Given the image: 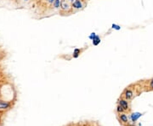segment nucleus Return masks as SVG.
I'll return each mask as SVG.
<instances>
[{"mask_svg": "<svg viewBox=\"0 0 153 126\" xmlns=\"http://www.w3.org/2000/svg\"><path fill=\"white\" fill-rule=\"evenodd\" d=\"M81 52H82L81 49H79V48H75V49L73 50V54H72L73 58H74V59H77V58L79 57Z\"/></svg>", "mask_w": 153, "mask_h": 126, "instance_id": "8", "label": "nucleus"}, {"mask_svg": "<svg viewBox=\"0 0 153 126\" xmlns=\"http://www.w3.org/2000/svg\"><path fill=\"white\" fill-rule=\"evenodd\" d=\"M13 108V103L10 101H6L0 98V113H3L7 111H10Z\"/></svg>", "mask_w": 153, "mask_h": 126, "instance_id": "1", "label": "nucleus"}, {"mask_svg": "<svg viewBox=\"0 0 153 126\" xmlns=\"http://www.w3.org/2000/svg\"><path fill=\"white\" fill-rule=\"evenodd\" d=\"M111 28H112L113 30H116V31L121 30V26H120L119 25H117V24H112V25H111Z\"/></svg>", "mask_w": 153, "mask_h": 126, "instance_id": "11", "label": "nucleus"}, {"mask_svg": "<svg viewBox=\"0 0 153 126\" xmlns=\"http://www.w3.org/2000/svg\"><path fill=\"white\" fill-rule=\"evenodd\" d=\"M47 2H48V3L49 5H52L53 3L55 2V0H47Z\"/></svg>", "mask_w": 153, "mask_h": 126, "instance_id": "14", "label": "nucleus"}, {"mask_svg": "<svg viewBox=\"0 0 153 126\" xmlns=\"http://www.w3.org/2000/svg\"><path fill=\"white\" fill-rule=\"evenodd\" d=\"M68 1H69V2H71V3H72V2H73L74 0H68Z\"/></svg>", "mask_w": 153, "mask_h": 126, "instance_id": "17", "label": "nucleus"}, {"mask_svg": "<svg viewBox=\"0 0 153 126\" xmlns=\"http://www.w3.org/2000/svg\"><path fill=\"white\" fill-rule=\"evenodd\" d=\"M83 4L82 0H74L72 3V9L79 10V9H83Z\"/></svg>", "mask_w": 153, "mask_h": 126, "instance_id": "3", "label": "nucleus"}, {"mask_svg": "<svg viewBox=\"0 0 153 126\" xmlns=\"http://www.w3.org/2000/svg\"><path fill=\"white\" fill-rule=\"evenodd\" d=\"M0 90H1V88H0Z\"/></svg>", "mask_w": 153, "mask_h": 126, "instance_id": "20", "label": "nucleus"}, {"mask_svg": "<svg viewBox=\"0 0 153 126\" xmlns=\"http://www.w3.org/2000/svg\"><path fill=\"white\" fill-rule=\"evenodd\" d=\"M95 36H96V33H95V32H92L91 34L89 36V39H90V40L92 41V40H93V38H94Z\"/></svg>", "mask_w": 153, "mask_h": 126, "instance_id": "13", "label": "nucleus"}, {"mask_svg": "<svg viewBox=\"0 0 153 126\" xmlns=\"http://www.w3.org/2000/svg\"><path fill=\"white\" fill-rule=\"evenodd\" d=\"M117 111L118 113H122V112L124 111V109L122 108V106H120V105H118V106H117Z\"/></svg>", "mask_w": 153, "mask_h": 126, "instance_id": "12", "label": "nucleus"}, {"mask_svg": "<svg viewBox=\"0 0 153 126\" xmlns=\"http://www.w3.org/2000/svg\"><path fill=\"white\" fill-rule=\"evenodd\" d=\"M119 105L122 106V108L124 110H128V101L124 100V99H121L119 101Z\"/></svg>", "mask_w": 153, "mask_h": 126, "instance_id": "5", "label": "nucleus"}, {"mask_svg": "<svg viewBox=\"0 0 153 126\" xmlns=\"http://www.w3.org/2000/svg\"><path fill=\"white\" fill-rule=\"evenodd\" d=\"M80 126H81V125H80ZM82 126H85V125H82Z\"/></svg>", "mask_w": 153, "mask_h": 126, "instance_id": "19", "label": "nucleus"}, {"mask_svg": "<svg viewBox=\"0 0 153 126\" xmlns=\"http://www.w3.org/2000/svg\"><path fill=\"white\" fill-rule=\"evenodd\" d=\"M119 118H120V119L122 120L123 123H128V116L125 113H121Z\"/></svg>", "mask_w": 153, "mask_h": 126, "instance_id": "9", "label": "nucleus"}, {"mask_svg": "<svg viewBox=\"0 0 153 126\" xmlns=\"http://www.w3.org/2000/svg\"><path fill=\"white\" fill-rule=\"evenodd\" d=\"M141 113H132V115H131V119H132V121L133 122H135V121H137L138 119L139 118H140L141 117Z\"/></svg>", "mask_w": 153, "mask_h": 126, "instance_id": "7", "label": "nucleus"}, {"mask_svg": "<svg viewBox=\"0 0 153 126\" xmlns=\"http://www.w3.org/2000/svg\"><path fill=\"white\" fill-rule=\"evenodd\" d=\"M24 1H25V2H27V1H28V0H24Z\"/></svg>", "mask_w": 153, "mask_h": 126, "instance_id": "18", "label": "nucleus"}, {"mask_svg": "<svg viewBox=\"0 0 153 126\" xmlns=\"http://www.w3.org/2000/svg\"><path fill=\"white\" fill-rule=\"evenodd\" d=\"M61 0H55V2L53 3V6L55 9H60V6H61Z\"/></svg>", "mask_w": 153, "mask_h": 126, "instance_id": "10", "label": "nucleus"}, {"mask_svg": "<svg viewBox=\"0 0 153 126\" xmlns=\"http://www.w3.org/2000/svg\"><path fill=\"white\" fill-rule=\"evenodd\" d=\"M71 2H69L68 0H61V6L60 9L62 12H70L72 8V4L70 3Z\"/></svg>", "mask_w": 153, "mask_h": 126, "instance_id": "2", "label": "nucleus"}, {"mask_svg": "<svg viewBox=\"0 0 153 126\" xmlns=\"http://www.w3.org/2000/svg\"><path fill=\"white\" fill-rule=\"evenodd\" d=\"M3 113H0V124L2 123V120H3Z\"/></svg>", "mask_w": 153, "mask_h": 126, "instance_id": "16", "label": "nucleus"}, {"mask_svg": "<svg viewBox=\"0 0 153 126\" xmlns=\"http://www.w3.org/2000/svg\"><path fill=\"white\" fill-rule=\"evenodd\" d=\"M100 42H101V39H100V37L98 35H96L92 40V43H93L94 46H98L100 43Z\"/></svg>", "mask_w": 153, "mask_h": 126, "instance_id": "6", "label": "nucleus"}, {"mask_svg": "<svg viewBox=\"0 0 153 126\" xmlns=\"http://www.w3.org/2000/svg\"><path fill=\"white\" fill-rule=\"evenodd\" d=\"M150 86H151V89H152L153 90V78L151 80V81H150Z\"/></svg>", "mask_w": 153, "mask_h": 126, "instance_id": "15", "label": "nucleus"}, {"mask_svg": "<svg viewBox=\"0 0 153 126\" xmlns=\"http://www.w3.org/2000/svg\"><path fill=\"white\" fill-rule=\"evenodd\" d=\"M124 96L127 100H130L131 98H133L134 96V92L130 90V89H126L124 92Z\"/></svg>", "mask_w": 153, "mask_h": 126, "instance_id": "4", "label": "nucleus"}]
</instances>
